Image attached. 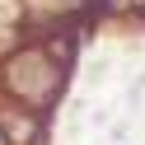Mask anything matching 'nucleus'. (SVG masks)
I'll return each instance as SVG.
<instances>
[{"label":"nucleus","mask_w":145,"mask_h":145,"mask_svg":"<svg viewBox=\"0 0 145 145\" xmlns=\"http://www.w3.org/2000/svg\"><path fill=\"white\" fill-rule=\"evenodd\" d=\"M56 84H61V66L42 47H28L10 61V89L19 98H28V103H47L56 94Z\"/></svg>","instance_id":"obj_1"}]
</instances>
